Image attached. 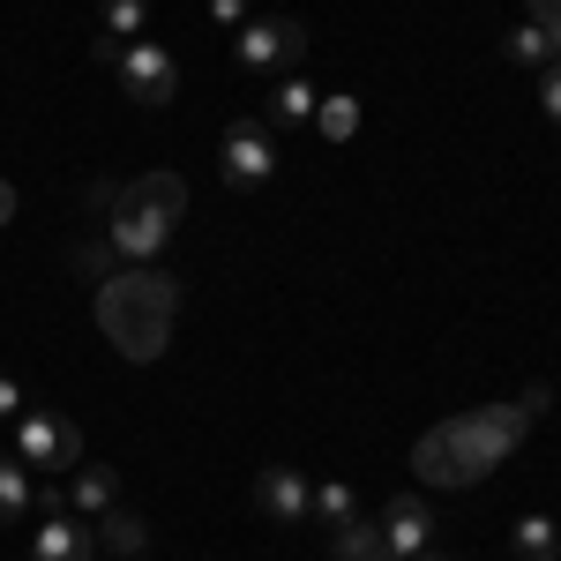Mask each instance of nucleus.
Masks as SVG:
<instances>
[{"label":"nucleus","instance_id":"f257e3e1","mask_svg":"<svg viewBox=\"0 0 561 561\" xmlns=\"http://www.w3.org/2000/svg\"><path fill=\"white\" fill-rule=\"evenodd\" d=\"M98 330H105V345L135 359V367H150V359H165L173 345V322H180V277H165L158 262H128V270H113L105 285H98Z\"/></svg>","mask_w":561,"mask_h":561},{"label":"nucleus","instance_id":"f03ea898","mask_svg":"<svg viewBox=\"0 0 561 561\" xmlns=\"http://www.w3.org/2000/svg\"><path fill=\"white\" fill-rule=\"evenodd\" d=\"M524 420L517 404H479V412H457V420H442V427H427L420 442H412V465H420V479L427 486H472V479H486L494 465H510L524 449Z\"/></svg>","mask_w":561,"mask_h":561},{"label":"nucleus","instance_id":"7ed1b4c3","mask_svg":"<svg viewBox=\"0 0 561 561\" xmlns=\"http://www.w3.org/2000/svg\"><path fill=\"white\" fill-rule=\"evenodd\" d=\"M187 217V180L180 173H135L121 195H113V217H105V248L121 262H158L165 255V240H173V225Z\"/></svg>","mask_w":561,"mask_h":561},{"label":"nucleus","instance_id":"20e7f679","mask_svg":"<svg viewBox=\"0 0 561 561\" xmlns=\"http://www.w3.org/2000/svg\"><path fill=\"white\" fill-rule=\"evenodd\" d=\"M15 457L31 465V472H76L83 465V427L68 420V412H45V404H23L15 412Z\"/></svg>","mask_w":561,"mask_h":561},{"label":"nucleus","instance_id":"39448f33","mask_svg":"<svg viewBox=\"0 0 561 561\" xmlns=\"http://www.w3.org/2000/svg\"><path fill=\"white\" fill-rule=\"evenodd\" d=\"M232 53H240V68L270 76V68H293V60L307 53V31H300V15H248Z\"/></svg>","mask_w":561,"mask_h":561},{"label":"nucleus","instance_id":"423d86ee","mask_svg":"<svg viewBox=\"0 0 561 561\" xmlns=\"http://www.w3.org/2000/svg\"><path fill=\"white\" fill-rule=\"evenodd\" d=\"M121 90H128L135 105H150V113H158V105H173L180 98V60L173 53H165V45H121Z\"/></svg>","mask_w":561,"mask_h":561},{"label":"nucleus","instance_id":"0eeeda50","mask_svg":"<svg viewBox=\"0 0 561 561\" xmlns=\"http://www.w3.org/2000/svg\"><path fill=\"white\" fill-rule=\"evenodd\" d=\"M270 173H277L270 128H262V121H232V128H225V180H232V187H262Z\"/></svg>","mask_w":561,"mask_h":561},{"label":"nucleus","instance_id":"6e6552de","mask_svg":"<svg viewBox=\"0 0 561 561\" xmlns=\"http://www.w3.org/2000/svg\"><path fill=\"white\" fill-rule=\"evenodd\" d=\"M255 502H262V517H270V524H300V517H314V486H307L293 465H262Z\"/></svg>","mask_w":561,"mask_h":561},{"label":"nucleus","instance_id":"1a4fd4ad","mask_svg":"<svg viewBox=\"0 0 561 561\" xmlns=\"http://www.w3.org/2000/svg\"><path fill=\"white\" fill-rule=\"evenodd\" d=\"M375 531L389 539V554H397V561H412V554H427V547H434V510L420 502V494H397Z\"/></svg>","mask_w":561,"mask_h":561},{"label":"nucleus","instance_id":"9d476101","mask_svg":"<svg viewBox=\"0 0 561 561\" xmlns=\"http://www.w3.org/2000/svg\"><path fill=\"white\" fill-rule=\"evenodd\" d=\"M31 561H98L90 517H76V510H53V517L31 531Z\"/></svg>","mask_w":561,"mask_h":561},{"label":"nucleus","instance_id":"9b49d317","mask_svg":"<svg viewBox=\"0 0 561 561\" xmlns=\"http://www.w3.org/2000/svg\"><path fill=\"white\" fill-rule=\"evenodd\" d=\"M90 539H98V554H113V561H135L142 547H150V524L135 517V510H105V517H90Z\"/></svg>","mask_w":561,"mask_h":561},{"label":"nucleus","instance_id":"f8f14e48","mask_svg":"<svg viewBox=\"0 0 561 561\" xmlns=\"http://www.w3.org/2000/svg\"><path fill=\"white\" fill-rule=\"evenodd\" d=\"M60 494H68V510H76V517H105V510L121 502V479L105 472V465H76Z\"/></svg>","mask_w":561,"mask_h":561},{"label":"nucleus","instance_id":"ddd939ff","mask_svg":"<svg viewBox=\"0 0 561 561\" xmlns=\"http://www.w3.org/2000/svg\"><path fill=\"white\" fill-rule=\"evenodd\" d=\"M314 105H322V98H314L300 76H285V83H270V98H262V121H270V128H300V121H314Z\"/></svg>","mask_w":561,"mask_h":561},{"label":"nucleus","instance_id":"4468645a","mask_svg":"<svg viewBox=\"0 0 561 561\" xmlns=\"http://www.w3.org/2000/svg\"><path fill=\"white\" fill-rule=\"evenodd\" d=\"M330 561H397L389 554V539L382 531H375V524H337V531H330Z\"/></svg>","mask_w":561,"mask_h":561},{"label":"nucleus","instance_id":"2eb2a0df","mask_svg":"<svg viewBox=\"0 0 561 561\" xmlns=\"http://www.w3.org/2000/svg\"><path fill=\"white\" fill-rule=\"evenodd\" d=\"M510 547H517V561H561V524L547 517V510H539V517H517Z\"/></svg>","mask_w":561,"mask_h":561},{"label":"nucleus","instance_id":"dca6fc26","mask_svg":"<svg viewBox=\"0 0 561 561\" xmlns=\"http://www.w3.org/2000/svg\"><path fill=\"white\" fill-rule=\"evenodd\" d=\"M502 53H510L517 68H554V60H561V38H554V31H539V23H517V31L502 38Z\"/></svg>","mask_w":561,"mask_h":561},{"label":"nucleus","instance_id":"f3484780","mask_svg":"<svg viewBox=\"0 0 561 561\" xmlns=\"http://www.w3.org/2000/svg\"><path fill=\"white\" fill-rule=\"evenodd\" d=\"M98 23H105V38H113V45H135V38H142V23H150V0H98Z\"/></svg>","mask_w":561,"mask_h":561},{"label":"nucleus","instance_id":"a211bd4d","mask_svg":"<svg viewBox=\"0 0 561 561\" xmlns=\"http://www.w3.org/2000/svg\"><path fill=\"white\" fill-rule=\"evenodd\" d=\"M31 517V465L23 457H0V524Z\"/></svg>","mask_w":561,"mask_h":561},{"label":"nucleus","instance_id":"6ab92c4d","mask_svg":"<svg viewBox=\"0 0 561 561\" xmlns=\"http://www.w3.org/2000/svg\"><path fill=\"white\" fill-rule=\"evenodd\" d=\"M314 128L330 135V142H352L359 135V98H322L314 105Z\"/></svg>","mask_w":561,"mask_h":561},{"label":"nucleus","instance_id":"aec40b11","mask_svg":"<svg viewBox=\"0 0 561 561\" xmlns=\"http://www.w3.org/2000/svg\"><path fill=\"white\" fill-rule=\"evenodd\" d=\"M314 517H330V524H352V517H359V502H352L345 479H322V486H314Z\"/></svg>","mask_w":561,"mask_h":561},{"label":"nucleus","instance_id":"412c9836","mask_svg":"<svg viewBox=\"0 0 561 561\" xmlns=\"http://www.w3.org/2000/svg\"><path fill=\"white\" fill-rule=\"evenodd\" d=\"M76 270H83V277H98V285H105V277H113V270H121V255H113V248H105V240H83V248H76Z\"/></svg>","mask_w":561,"mask_h":561},{"label":"nucleus","instance_id":"4be33fe9","mask_svg":"<svg viewBox=\"0 0 561 561\" xmlns=\"http://www.w3.org/2000/svg\"><path fill=\"white\" fill-rule=\"evenodd\" d=\"M539 105H547V121L561 128V60H554V68H539Z\"/></svg>","mask_w":561,"mask_h":561},{"label":"nucleus","instance_id":"5701e85b","mask_svg":"<svg viewBox=\"0 0 561 561\" xmlns=\"http://www.w3.org/2000/svg\"><path fill=\"white\" fill-rule=\"evenodd\" d=\"M547 404H554V382H524L517 389V412H524V420H539Z\"/></svg>","mask_w":561,"mask_h":561},{"label":"nucleus","instance_id":"b1692460","mask_svg":"<svg viewBox=\"0 0 561 561\" xmlns=\"http://www.w3.org/2000/svg\"><path fill=\"white\" fill-rule=\"evenodd\" d=\"M524 23H539V31L561 38V0H524Z\"/></svg>","mask_w":561,"mask_h":561},{"label":"nucleus","instance_id":"393cba45","mask_svg":"<svg viewBox=\"0 0 561 561\" xmlns=\"http://www.w3.org/2000/svg\"><path fill=\"white\" fill-rule=\"evenodd\" d=\"M210 15L217 23H248V0H210Z\"/></svg>","mask_w":561,"mask_h":561},{"label":"nucleus","instance_id":"a878e982","mask_svg":"<svg viewBox=\"0 0 561 561\" xmlns=\"http://www.w3.org/2000/svg\"><path fill=\"white\" fill-rule=\"evenodd\" d=\"M15 412H23V389H15L8 375H0V420H15Z\"/></svg>","mask_w":561,"mask_h":561},{"label":"nucleus","instance_id":"bb28decb","mask_svg":"<svg viewBox=\"0 0 561 561\" xmlns=\"http://www.w3.org/2000/svg\"><path fill=\"white\" fill-rule=\"evenodd\" d=\"M8 217H15V187L0 180V225H8Z\"/></svg>","mask_w":561,"mask_h":561},{"label":"nucleus","instance_id":"cd10ccee","mask_svg":"<svg viewBox=\"0 0 561 561\" xmlns=\"http://www.w3.org/2000/svg\"><path fill=\"white\" fill-rule=\"evenodd\" d=\"M412 561H449V554H434V547H427V554H412Z\"/></svg>","mask_w":561,"mask_h":561}]
</instances>
